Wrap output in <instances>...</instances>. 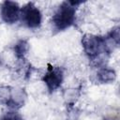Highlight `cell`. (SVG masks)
I'll use <instances>...</instances> for the list:
<instances>
[{"instance_id":"obj_1","label":"cell","mask_w":120,"mask_h":120,"mask_svg":"<svg viewBox=\"0 0 120 120\" xmlns=\"http://www.w3.org/2000/svg\"><path fill=\"white\" fill-rule=\"evenodd\" d=\"M82 2L64 1L57 8L52 18L53 28L57 31H64L73 25L76 18V9Z\"/></svg>"},{"instance_id":"obj_2","label":"cell","mask_w":120,"mask_h":120,"mask_svg":"<svg viewBox=\"0 0 120 120\" xmlns=\"http://www.w3.org/2000/svg\"><path fill=\"white\" fill-rule=\"evenodd\" d=\"M82 45L86 56L92 61H96L102 53L111 52L107 47L104 37L85 34L82 38Z\"/></svg>"},{"instance_id":"obj_3","label":"cell","mask_w":120,"mask_h":120,"mask_svg":"<svg viewBox=\"0 0 120 120\" xmlns=\"http://www.w3.org/2000/svg\"><path fill=\"white\" fill-rule=\"evenodd\" d=\"M21 17L28 28L36 29L38 28L41 24L42 14L33 2L25 4L21 8Z\"/></svg>"},{"instance_id":"obj_4","label":"cell","mask_w":120,"mask_h":120,"mask_svg":"<svg viewBox=\"0 0 120 120\" xmlns=\"http://www.w3.org/2000/svg\"><path fill=\"white\" fill-rule=\"evenodd\" d=\"M64 72L63 69L59 67H53L51 64H48L47 71L42 77L43 82L46 84L50 93L54 92L60 87L63 82Z\"/></svg>"},{"instance_id":"obj_5","label":"cell","mask_w":120,"mask_h":120,"mask_svg":"<svg viewBox=\"0 0 120 120\" xmlns=\"http://www.w3.org/2000/svg\"><path fill=\"white\" fill-rule=\"evenodd\" d=\"M0 15L4 22L13 24L17 22L21 17V8L16 2L8 0L4 1L1 5Z\"/></svg>"},{"instance_id":"obj_6","label":"cell","mask_w":120,"mask_h":120,"mask_svg":"<svg viewBox=\"0 0 120 120\" xmlns=\"http://www.w3.org/2000/svg\"><path fill=\"white\" fill-rule=\"evenodd\" d=\"M26 99V93L24 89L22 88H12V94L9 101L8 102L7 106L13 109L17 110L23 106L24 101Z\"/></svg>"},{"instance_id":"obj_7","label":"cell","mask_w":120,"mask_h":120,"mask_svg":"<svg viewBox=\"0 0 120 120\" xmlns=\"http://www.w3.org/2000/svg\"><path fill=\"white\" fill-rule=\"evenodd\" d=\"M97 78L98 82L102 83H110L113 82L116 78V73L113 69L109 68H102L98 71Z\"/></svg>"},{"instance_id":"obj_8","label":"cell","mask_w":120,"mask_h":120,"mask_svg":"<svg viewBox=\"0 0 120 120\" xmlns=\"http://www.w3.org/2000/svg\"><path fill=\"white\" fill-rule=\"evenodd\" d=\"M13 50H14V53L18 59H23L29 50V43L25 39H21L15 44Z\"/></svg>"},{"instance_id":"obj_9","label":"cell","mask_w":120,"mask_h":120,"mask_svg":"<svg viewBox=\"0 0 120 120\" xmlns=\"http://www.w3.org/2000/svg\"><path fill=\"white\" fill-rule=\"evenodd\" d=\"M12 94V87L10 86H0V103L7 105L9 101Z\"/></svg>"},{"instance_id":"obj_10","label":"cell","mask_w":120,"mask_h":120,"mask_svg":"<svg viewBox=\"0 0 120 120\" xmlns=\"http://www.w3.org/2000/svg\"><path fill=\"white\" fill-rule=\"evenodd\" d=\"M108 38H110L117 46L119 45V41H120V33H119V27H113L107 35Z\"/></svg>"},{"instance_id":"obj_11","label":"cell","mask_w":120,"mask_h":120,"mask_svg":"<svg viewBox=\"0 0 120 120\" xmlns=\"http://www.w3.org/2000/svg\"><path fill=\"white\" fill-rule=\"evenodd\" d=\"M0 120H22V115L15 112V111H10L8 112H7L5 115H3Z\"/></svg>"}]
</instances>
